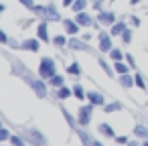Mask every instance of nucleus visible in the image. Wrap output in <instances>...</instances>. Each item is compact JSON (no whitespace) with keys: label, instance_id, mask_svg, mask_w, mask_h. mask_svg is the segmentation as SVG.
<instances>
[{"label":"nucleus","instance_id":"2eb2a0df","mask_svg":"<svg viewBox=\"0 0 148 146\" xmlns=\"http://www.w3.org/2000/svg\"><path fill=\"white\" fill-rule=\"evenodd\" d=\"M77 134H79V140H81V144H83V146H93V142H95V140H93L85 130H79Z\"/></svg>","mask_w":148,"mask_h":146},{"label":"nucleus","instance_id":"a878e982","mask_svg":"<svg viewBox=\"0 0 148 146\" xmlns=\"http://www.w3.org/2000/svg\"><path fill=\"white\" fill-rule=\"evenodd\" d=\"M61 112H63V116H65V120H67V124H69V126H71V128H73V126H75V124H77V122H75V120H73V116H71V114H69V112H67V110H65V108H61Z\"/></svg>","mask_w":148,"mask_h":146},{"label":"nucleus","instance_id":"20e7f679","mask_svg":"<svg viewBox=\"0 0 148 146\" xmlns=\"http://www.w3.org/2000/svg\"><path fill=\"white\" fill-rule=\"evenodd\" d=\"M29 85L33 87V91L43 99V97H47V85L41 81V79H29Z\"/></svg>","mask_w":148,"mask_h":146},{"label":"nucleus","instance_id":"9d476101","mask_svg":"<svg viewBox=\"0 0 148 146\" xmlns=\"http://www.w3.org/2000/svg\"><path fill=\"white\" fill-rule=\"evenodd\" d=\"M75 21L79 23V27H91V25H93V19H91L87 12H77Z\"/></svg>","mask_w":148,"mask_h":146},{"label":"nucleus","instance_id":"79ce46f5","mask_svg":"<svg viewBox=\"0 0 148 146\" xmlns=\"http://www.w3.org/2000/svg\"><path fill=\"white\" fill-rule=\"evenodd\" d=\"M93 146H103V144H101V142H97V140H95V142H93Z\"/></svg>","mask_w":148,"mask_h":146},{"label":"nucleus","instance_id":"b1692460","mask_svg":"<svg viewBox=\"0 0 148 146\" xmlns=\"http://www.w3.org/2000/svg\"><path fill=\"white\" fill-rule=\"evenodd\" d=\"M67 73H71V75H81V67H79V63H71V65L67 67Z\"/></svg>","mask_w":148,"mask_h":146},{"label":"nucleus","instance_id":"1a4fd4ad","mask_svg":"<svg viewBox=\"0 0 148 146\" xmlns=\"http://www.w3.org/2000/svg\"><path fill=\"white\" fill-rule=\"evenodd\" d=\"M97 21H99L101 25H114V23H116V14H114V12H103V10H99Z\"/></svg>","mask_w":148,"mask_h":146},{"label":"nucleus","instance_id":"39448f33","mask_svg":"<svg viewBox=\"0 0 148 146\" xmlns=\"http://www.w3.org/2000/svg\"><path fill=\"white\" fill-rule=\"evenodd\" d=\"M97 37H99V51L101 53H110L112 51V39H110V35L108 33H99Z\"/></svg>","mask_w":148,"mask_h":146},{"label":"nucleus","instance_id":"4be33fe9","mask_svg":"<svg viewBox=\"0 0 148 146\" xmlns=\"http://www.w3.org/2000/svg\"><path fill=\"white\" fill-rule=\"evenodd\" d=\"M103 110H106L108 114H112V112H118V110H122V104H120V101H114V104H106V106H103Z\"/></svg>","mask_w":148,"mask_h":146},{"label":"nucleus","instance_id":"c756f323","mask_svg":"<svg viewBox=\"0 0 148 146\" xmlns=\"http://www.w3.org/2000/svg\"><path fill=\"white\" fill-rule=\"evenodd\" d=\"M134 81H136V85H138L140 89H146V83H144V79H142V75H140V73H136V75H134Z\"/></svg>","mask_w":148,"mask_h":146},{"label":"nucleus","instance_id":"cd10ccee","mask_svg":"<svg viewBox=\"0 0 148 146\" xmlns=\"http://www.w3.org/2000/svg\"><path fill=\"white\" fill-rule=\"evenodd\" d=\"M10 144H12V146H25V138H21V136H10Z\"/></svg>","mask_w":148,"mask_h":146},{"label":"nucleus","instance_id":"9b49d317","mask_svg":"<svg viewBox=\"0 0 148 146\" xmlns=\"http://www.w3.org/2000/svg\"><path fill=\"white\" fill-rule=\"evenodd\" d=\"M69 47L75 49V51H79V49H81V51H91L89 45H87V41H83V39H81V41H79V39H71V41H69Z\"/></svg>","mask_w":148,"mask_h":146},{"label":"nucleus","instance_id":"423d86ee","mask_svg":"<svg viewBox=\"0 0 148 146\" xmlns=\"http://www.w3.org/2000/svg\"><path fill=\"white\" fill-rule=\"evenodd\" d=\"M45 19H47V21H53V23H59V21H61V14L57 12V8H55L53 4H47V6H45Z\"/></svg>","mask_w":148,"mask_h":146},{"label":"nucleus","instance_id":"6ab92c4d","mask_svg":"<svg viewBox=\"0 0 148 146\" xmlns=\"http://www.w3.org/2000/svg\"><path fill=\"white\" fill-rule=\"evenodd\" d=\"M134 134H136L138 138H146V140H148V128H146V126H136V128H134Z\"/></svg>","mask_w":148,"mask_h":146},{"label":"nucleus","instance_id":"393cba45","mask_svg":"<svg viewBox=\"0 0 148 146\" xmlns=\"http://www.w3.org/2000/svg\"><path fill=\"white\" fill-rule=\"evenodd\" d=\"M73 95H75V97H79V99L87 97V93L83 91V87H81V85H75V87H73Z\"/></svg>","mask_w":148,"mask_h":146},{"label":"nucleus","instance_id":"f257e3e1","mask_svg":"<svg viewBox=\"0 0 148 146\" xmlns=\"http://www.w3.org/2000/svg\"><path fill=\"white\" fill-rule=\"evenodd\" d=\"M39 75H41L43 79H51L53 75H57V67H55V61H53L51 57H43V59H41Z\"/></svg>","mask_w":148,"mask_h":146},{"label":"nucleus","instance_id":"7ed1b4c3","mask_svg":"<svg viewBox=\"0 0 148 146\" xmlns=\"http://www.w3.org/2000/svg\"><path fill=\"white\" fill-rule=\"evenodd\" d=\"M91 112H93V104L79 108V124H81V126H87V124L91 122Z\"/></svg>","mask_w":148,"mask_h":146},{"label":"nucleus","instance_id":"e433bc0d","mask_svg":"<svg viewBox=\"0 0 148 146\" xmlns=\"http://www.w3.org/2000/svg\"><path fill=\"white\" fill-rule=\"evenodd\" d=\"M126 61H128V65H130V67H134V65H136V63H134V57H132V55H126Z\"/></svg>","mask_w":148,"mask_h":146},{"label":"nucleus","instance_id":"a19ab883","mask_svg":"<svg viewBox=\"0 0 148 146\" xmlns=\"http://www.w3.org/2000/svg\"><path fill=\"white\" fill-rule=\"evenodd\" d=\"M128 146H140V144H138L136 140H130V144H128Z\"/></svg>","mask_w":148,"mask_h":146},{"label":"nucleus","instance_id":"72a5a7b5","mask_svg":"<svg viewBox=\"0 0 148 146\" xmlns=\"http://www.w3.org/2000/svg\"><path fill=\"white\" fill-rule=\"evenodd\" d=\"M8 138H10L8 130H4V128H2V130H0V140H8Z\"/></svg>","mask_w":148,"mask_h":146},{"label":"nucleus","instance_id":"7c9ffc66","mask_svg":"<svg viewBox=\"0 0 148 146\" xmlns=\"http://www.w3.org/2000/svg\"><path fill=\"white\" fill-rule=\"evenodd\" d=\"M99 67H101V69H103V71H106V73H108V75H110V77H112V75H114V71H112V69H110V67H108V63H106V61H103V59H99Z\"/></svg>","mask_w":148,"mask_h":146},{"label":"nucleus","instance_id":"412c9836","mask_svg":"<svg viewBox=\"0 0 148 146\" xmlns=\"http://www.w3.org/2000/svg\"><path fill=\"white\" fill-rule=\"evenodd\" d=\"M49 83H51L53 87H63V83H65V79H63L61 75H53V77L49 79Z\"/></svg>","mask_w":148,"mask_h":146},{"label":"nucleus","instance_id":"a211bd4d","mask_svg":"<svg viewBox=\"0 0 148 146\" xmlns=\"http://www.w3.org/2000/svg\"><path fill=\"white\" fill-rule=\"evenodd\" d=\"M71 95H73V89H69V87H59V91H57V97L59 99H67Z\"/></svg>","mask_w":148,"mask_h":146},{"label":"nucleus","instance_id":"f3484780","mask_svg":"<svg viewBox=\"0 0 148 146\" xmlns=\"http://www.w3.org/2000/svg\"><path fill=\"white\" fill-rule=\"evenodd\" d=\"M124 31H126V25L120 21V23H114V25H112V33H110V35H114V37H116V35H122Z\"/></svg>","mask_w":148,"mask_h":146},{"label":"nucleus","instance_id":"c03bdc74","mask_svg":"<svg viewBox=\"0 0 148 146\" xmlns=\"http://www.w3.org/2000/svg\"><path fill=\"white\" fill-rule=\"evenodd\" d=\"M144 146H148V142H144Z\"/></svg>","mask_w":148,"mask_h":146},{"label":"nucleus","instance_id":"4468645a","mask_svg":"<svg viewBox=\"0 0 148 146\" xmlns=\"http://www.w3.org/2000/svg\"><path fill=\"white\" fill-rule=\"evenodd\" d=\"M97 130H99L103 136H108V138H116V132H114V128H112L110 124H99Z\"/></svg>","mask_w":148,"mask_h":146},{"label":"nucleus","instance_id":"f03ea898","mask_svg":"<svg viewBox=\"0 0 148 146\" xmlns=\"http://www.w3.org/2000/svg\"><path fill=\"white\" fill-rule=\"evenodd\" d=\"M25 140H27V142H31L33 146H43V144L47 142V140H45V136H43L39 130H35V128L25 132Z\"/></svg>","mask_w":148,"mask_h":146},{"label":"nucleus","instance_id":"c9c22d12","mask_svg":"<svg viewBox=\"0 0 148 146\" xmlns=\"http://www.w3.org/2000/svg\"><path fill=\"white\" fill-rule=\"evenodd\" d=\"M0 41H2V43H8V35H6L4 31H0Z\"/></svg>","mask_w":148,"mask_h":146},{"label":"nucleus","instance_id":"aec40b11","mask_svg":"<svg viewBox=\"0 0 148 146\" xmlns=\"http://www.w3.org/2000/svg\"><path fill=\"white\" fill-rule=\"evenodd\" d=\"M85 6H87V0H75L71 8H73L75 12H83V10H85Z\"/></svg>","mask_w":148,"mask_h":146},{"label":"nucleus","instance_id":"37998d69","mask_svg":"<svg viewBox=\"0 0 148 146\" xmlns=\"http://www.w3.org/2000/svg\"><path fill=\"white\" fill-rule=\"evenodd\" d=\"M140 2V0H130V4H138Z\"/></svg>","mask_w":148,"mask_h":146},{"label":"nucleus","instance_id":"0eeeda50","mask_svg":"<svg viewBox=\"0 0 148 146\" xmlns=\"http://www.w3.org/2000/svg\"><path fill=\"white\" fill-rule=\"evenodd\" d=\"M87 99H89V104H93V106H106V97H103L99 91H87Z\"/></svg>","mask_w":148,"mask_h":146},{"label":"nucleus","instance_id":"5701e85b","mask_svg":"<svg viewBox=\"0 0 148 146\" xmlns=\"http://www.w3.org/2000/svg\"><path fill=\"white\" fill-rule=\"evenodd\" d=\"M116 71L120 73V75H124V73H128V69H130V65H126V63H122V61H116Z\"/></svg>","mask_w":148,"mask_h":146},{"label":"nucleus","instance_id":"ddd939ff","mask_svg":"<svg viewBox=\"0 0 148 146\" xmlns=\"http://www.w3.org/2000/svg\"><path fill=\"white\" fill-rule=\"evenodd\" d=\"M37 33H39V41H43V43H49V33H47V23H41V25H39V29H37Z\"/></svg>","mask_w":148,"mask_h":146},{"label":"nucleus","instance_id":"f704fd0d","mask_svg":"<svg viewBox=\"0 0 148 146\" xmlns=\"http://www.w3.org/2000/svg\"><path fill=\"white\" fill-rule=\"evenodd\" d=\"M116 142L118 144H126L128 142V136H116Z\"/></svg>","mask_w":148,"mask_h":146},{"label":"nucleus","instance_id":"473e14b6","mask_svg":"<svg viewBox=\"0 0 148 146\" xmlns=\"http://www.w3.org/2000/svg\"><path fill=\"white\" fill-rule=\"evenodd\" d=\"M21 2H23V6H27V8H35V0H21Z\"/></svg>","mask_w":148,"mask_h":146},{"label":"nucleus","instance_id":"f8f14e48","mask_svg":"<svg viewBox=\"0 0 148 146\" xmlns=\"http://www.w3.org/2000/svg\"><path fill=\"white\" fill-rule=\"evenodd\" d=\"M65 31H67V35H77L79 33V23L71 21V19H65Z\"/></svg>","mask_w":148,"mask_h":146},{"label":"nucleus","instance_id":"bb28decb","mask_svg":"<svg viewBox=\"0 0 148 146\" xmlns=\"http://www.w3.org/2000/svg\"><path fill=\"white\" fill-rule=\"evenodd\" d=\"M53 43H55L57 47H65V45H67V39H65L63 35H57V37L53 39Z\"/></svg>","mask_w":148,"mask_h":146},{"label":"nucleus","instance_id":"dca6fc26","mask_svg":"<svg viewBox=\"0 0 148 146\" xmlns=\"http://www.w3.org/2000/svg\"><path fill=\"white\" fill-rule=\"evenodd\" d=\"M120 83H122L124 87H132L136 81H134V77H132L130 73H124V75H120Z\"/></svg>","mask_w":148,"mask_h":146},{"label":"nucleus","instance_id":"4c0bfd02","mask_svg":"<svg viewBox=\"0 0 148 146\" xmlns=\"http://www.w3.org/2000/svg\"><path fill=\"white\" fill-rule=\"evenodd\" d=\"M93 8H95V10L101 8V0H95V2H93Z\"/></svg>","mask_w":148,"mask_h":146},{"label":"nucleus","instance_id":"2f4dec72","mask_svg":"<svg viewBox=\"0 0 148 146\" xmlns=\"http://www.w3.org/2000/svg\"><path fill=\"white\" fill-rule=\"evenodd\" d=\"M122 41H124V43H130V41H132V31L126 29V31L122 33Z\"/></svg>","mask_w":148,"mask_h":146},{"label":"nucleus","instance_id":"58836bf2","mask_svg":"<svg viewBox=\"0 0 148 146\" xmlns=\"http://www.w3.org/2000/svg\"><path fill=\"white\" fill-rule=\"evenodd\" d=\"M132 23H134V27H138V25H140V19H138V16H132Z\"/></svg>","mask_w":148,"mask_h":146},{"label":"nucleus","instance_id":"ea45409f","mask_svg":"<svg viewBox=\"0 0 148 146\" xmlns=\"http://www.w3.org/2000/svg\"><path fill=\"white\" fill-rule=\"evenodd\" d=\"M73 2H75V0H63V4H65V6H73Z\"/></svg>","mask_w":148,"mask_h":146},{"label":"nucleus","instance_id":"c85d7f7f","mask_svg":"<svg viewBox=\"0 0 148 146\" xmlns=\"http://www.w3.org/2000/svg\"><path fill=\"white\" fill-rule=\"evenodd\" d=\"M110 53H112V59H114V61H122V59H124V55H122L120 49H112Z\"/></svg>","mask_w":148,"mask_h":146},{"label":"nucleus","instance_id":"6e6552de","mask_svg":"<svg viewBox=\"0 0 148 146\" xmlns=\"http://www.w3.org/2000/svg\"><path fill=\"white\" fill-rule=\"evenodd\" d=\"M39 47H41V43H39L37 39H27V41L21 43V49H25V51H33V53H37Z\"/></svg>","mask_w":148,"mask_h":146}]
</instances>
